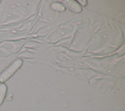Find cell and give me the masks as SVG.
I'll return each mask as SVG.
<instances>
[{
	"label": "cell",
	"instance_id": "6da1fadb",
	"mask_svg": "<svg viewBox=\"0 0 125 111\" xmlns=\"http://www.w3.org/2000/svg\"><path fill=\"white\" fill-rule=\"evenodd\" d=\"M22 63L21 59H17L2 71L0 73V83H4L10 79L21 67Z\"/></svg>",
	"mask_w": 125,
	"mask_h": 111
},
{
	"label": "cell",
	"instance_id": "7a4b0ae2",
	"mask_svg": "<svg viewBox=\"0 0 125 111\" xmlns=\"http://www.w3.org/2000/svg\"><path fill=\"white\" fill-rule=\"evenodd\" d=\"M7 92V86L5 83H0V106L2 104Z\"/></svg>",
	"mask_w": 125,
	"mask_h": 111
}]
</instances>
